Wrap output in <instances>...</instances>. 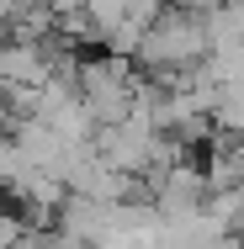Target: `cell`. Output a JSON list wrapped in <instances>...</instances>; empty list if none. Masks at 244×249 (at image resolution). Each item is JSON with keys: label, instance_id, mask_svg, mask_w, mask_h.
<instances>
[{"label": "cell", "instance_id": "cell-2", "mask_svg": "<svg viewBox=\"0 0 244 249\" xmlns=\"http://www.w3.org/2000/svg\"><path fill=\"white\" fill-rule=\"evenodd\" d=\"M75 90L91 106L96 127L122 122V117L133 111V101H138V69H133L122 53H112V48L85 53V58H75Z\"/></svg>", "mask_w": 244, "mask_h": 249}, {"label": "cell", "instance_id": "cell-1", "mask_svg": "<svg viewBox=\"0 0 244 249\" xmlns=\"http://www.w3.org/2000/svg\"><path fill=\"white\" fill-rule=\"evenodd\" d=\"M212 37H207V11H186V5H159L154 21L144 27L133 64L154 74V80H181L207 58Z\"/></svg>", "mask_w": 244, "mask_h": 249}, {"label": "cell", "instance_id": "cell-3", "mask_svg": "<svg viewBox=\"0 0 244 249\" xmlns=\"http://www.w3.org/2000/svg\"><path fill=\"white\" fill-rule=\"evenodd\" d=\"M11 127H16V106H11L5 85H0V138H11Z\"/></svg>", "mask_w": 244, "mask_h": 249}]
</instances>
